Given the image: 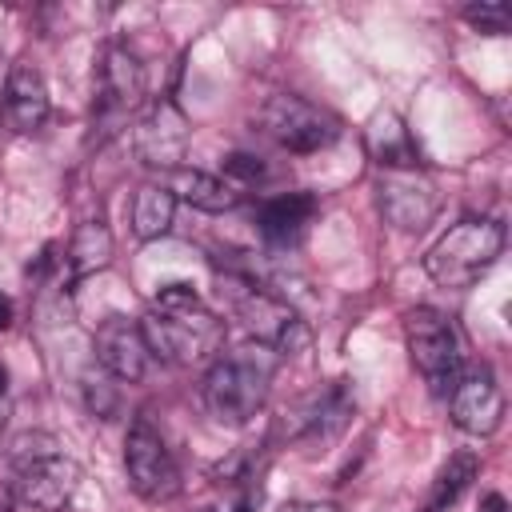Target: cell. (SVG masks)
<instances>
[{
  "label": "cell",
  "mask_w": 512,
  "mask_h": 512,
  "mask_svg": "<svg viewBox=\"0 0 512 512\" xmlns=\"http://www.w3.org/2000/svg\"><path fill=\"white\" fill-rule=\"evenodd\" d=\"M140 332L152 360L172 368L208 364L224 344V320L196 296L192 284H164L140 316Z\"/></svg>",
  "instance_id": "obj_1"
},
{
  "label": "cell",
  "mask_w": 512,
  "mask_h": 512,
  "mask_svg": "<svg viewBox=\"0 0 512 512\" xmlns=\"http://www.w3.org/2000/svg\"><path fill=\"white\" fill-rule=\"evenodd\" d=\"M280 356L264 344H244L204 372V408L224 428H244L268 400V384L276 376Z\"/></svg>",
  "instance_id": "obj_2"
},
{
  "label": "cell",
  "mask_w": 512,
  "mask_h": 512,
  "mask_svg": "<svg viewBox=\"0 0 512 512\" xmlns=\"http://www.w3.org/2000/svg\"><path fill=\"white\" fill-rule=\"evenodd\" d=\"M144 96H148V72L140 64V56L128 44L108 40L96 52V68H92L88 148H100L112 136H120L124 124L144 108Z\"/></svg>",
  "instance_id": "obj_3"
},
{
  "label": "cell",
  "mask_w": 512,
  "mask_h": 512,
  "mask_svg": "<svg viewBox=\"0 0 512 512\" xmlns=\"http://www.w3.org/2000/svg\"><path fill=\"white\" fill-rule=\"evenodd\" d=\"M16 484L12 496L32 512H64L80 488V468L64 456L60 440L48 432H24L8 448Z\"/></svg>",
  "instance_id": "obj_4"
},
{
  "label": "cell",
  "mask_w": 512,
  "mask_h": 512,
  "mask_svg": "<svg viewBox=\"0 0 512 512\" xmlns=\"http://www.w3.org/2000/svg\"><path fill=\"white\" fill-rule=\"evenodd\" d=\"M220 296L232 308V316L244 324V332L256 344L272 348L276 356H292L308 344V324L300 320V312L284 296L256 284L248 272H228L220 280Z\"/></svg>",
  "instance_id": "obj_5"
},
{
  "label": "cell",
  "mask_w": 512,
  "mask_h": 512,
  "mask_svg": "<svg viewBox=\"0 0 512 512\" xmlns=\"http://www.w3.org/2000/svg\"><path fill=\"white\" fill-rule=\"evenodd\" d=\"M500 252L504 224L492 216H464L424 252V272L440 288H472L500 260Z\"/></svg>",
  "instance_id": "obj_6"
},
{
  "label": "cell",
  "mask_w": 512,
  "mask_h": 512,
  "mask_svg": "<svg viewBox=\"0 0 512 512\" xmlns=\"http://www.w3.org/2000/svg\"><path fill=\"white\" fill-rule=\"evenodd\" d=\"M252 124H256V132L268 136L276 148L296 152V156L324 152L328 144L340 140V116L328 112V108L316 104V100L296 96V92H276V96H268V100L256 108Z\"/></svg>",
  "instance_id": "obj_7"
},
{
  "label": "cell",
  "mask_w": 512,
  "mask_h": 512,
  "mask_svg": "<svg viewBox=\"0 0 512 512\" xmlns=\"http://www.w3.org/2000/svg\"><path fill=\"white\" fill-rule=\"evenodd\" d=\"M404 340L412 368L428 380V388L436 396H452L456 380L464 376V340L452 316L436 308H412L404 316Z\"/></svg>",
  "instance_id": "obj_8"
},
{
  "label": "cell",
  "mask_w": 512,
  "mask_h": 512,
  "mask_svg": "<svg viewBox=\"0 0 512 512\" xmlns=\"http://www.w3.org/2000/svg\"><path fill=\"white\" fill-rule=\"evenodd\" d=\"M352 412H356V400H352L348 380H332V384H320V388L296 396V400L284 408L276 432H280L288 444L324 448V444H332V440L348 428Z\"/></svg>",
  "instance_id": "obj_9"
},
{
  "label": "cell",
  "mask_w": 512,
  "mask_h": 512,
  "mask_svg": "<svg viewBox=\"0 0 512 512\" xmlns=\"http://www.w3.org/2000/svg\"><path fill=\"white\" fill-rule=\"evenodd\" d=\"M124 468H128V484L140 500L148 504H168L180 496L184 480L180 468L160 436V428L148 416H136L128 436H124Z\"/></svg>",
  "instance_id": "obj_10"
},
{
  "label": "cell",
  "mask_w": 512,
  "mask_h": 512,
  "mask_svg": "<svg viewBox=\"0 0 512 512\" xmlns=\"http://www.w3.org/2000/svg\"><path fill=\"white\" fill-rule=\"evenodd\" d=\"M188 140H192L188 116L180 112V104L172 96H156L140 108L136 128H132V148H136V160L144 168H160V172L184 168Z\"/></svg>",
  "instance_id": "obj_11"
},
{
  "label": "cell",
  "mask_w": 512,
  "mask_h": 512,
  "mask_svg": "<svg viewBox=\"0 0 512 512\" xmlns=\"http://www.w3.org/2000/svg\"><path fill=\"white\" fill-rule=\"evenodd\" d=\"M376 208L384 224L396 232H420L432 224L440 212V192L424 168H404V172H380L376 180Z\"/></svg>",
  "instance_id": "obj_12"
},
{
  "label": "cell",
  "mask_w": 512,
  "mask_h": 512,
  "mask_svg": "<svg viewBox=\"0 0 512 512\" xmlns=\"http://www.w3.org/2000/svg\"><path fill=\"white\" fill-rule=\"evenodd\" d=\"M448 412H452V424L468 436H492L500 432L504 424V392L492 376L488 364L464 372L448 396Z\"/></svg>",
  "instance_id": "obj_13"
},
{
  "label": "cell",
  "mask_w": 512,
  "mask_h": 512,
  "mask_svg": "<svg viewBox=\"0 0 512 512\" xmlns=\"http://www.w3.org/2000/svg\"><path fill=\"white\" fill-rule=\"evenodd\" d=\"M92 348H96V364L116 376L120 384H140L148 376V364H152V352L144 344V332H140V320H128V316H108L100 320L96 336H92Z\"/></svg>",
  "instance_id": "obj_14"
},
{
  "label": "cell",
  "mask_w": 512,
  "mask_h": 512,
  "mask_svg": "<svg viewBox=\"0 0 512 512\" xmlns=\"http://www.w3.org/2000/svg\"><path fill=\"white\" fill-rule=\"evenodd\" d=\"M48 112H52V100H48L44 72L28 60H16L12 72H8V84H4V120H8V128L20 132V136H36L48 124Z\"/></svg>",
  "instance_id": "obj_15"
},
{
  "label": "cell",
  "mask_w": 512,
  "mask_h": 512,
  "mask_svg": "<svg viewBox=\"0 0 512 512\" xmlns=\"http://www.w3.org/2000/svg\"><path fill=\"white\" fill-rule=\"evenodd\" d=\"M260 496H264V488H260L256 456L248 448H240L228 464L212 468V492L192 512H252L260 504Z\"/></svg>",
  "instance_id": "obj_16"
},
{
  "label": "cell",
  "mask_w": 512,
  "mask_h": 512,
  "mask_svg": "<svg viewBox=\"0 0 512 512\" xmlns=\"http://www.w3.org/2000/svg\"><path fill=\"white\" fill-rule=\"evenodd\" d=\"M364 148L380 172H404V168H424L420 148L412 144L404 120L396 112H376L364 128Z\"/></svg>",
  "instance_id": "obj_17"
},
{
  "label": "cell",
  "mask_w": 512,
  "mask_h": 512,
  "mask_svg": "<svg viewBox=\"0 0 512 512\" xmlns=\"http://www.w3.org/2000/svg\"><path fill=\"white\" fill-rule=\"evenodd\" d=\"M316 208L320 204L312 192H280L256 208V228L268 244H296L304 236V228L312 224Z\"/></svg>",
  "instance_id": "obj_18"
},
{
  "label": "cell",
  "mask_w": 512,
  "mask_h": 512,
  "mask_svg": "<svg viewBox=\"0 0 512 512\" xmlns=\"http://www.w3.org/2000/svg\"><path fill=\"white\" fill-rule=\"evenodd\" d=\"M172 196L200 208V212H228L240 204V192L224 180V176H212L204 168H176L172 172Z\"/></svg>",
  "instance_id": "obj_19"
},
{
  "label": "cell",
  "mask_w": 512,
  "mask_h": 512,
  "mask_svg": "<svg viewBox=\"0 0 512 512\" xmlns=\"http://www.w3.org/2000/svg\"><path fill=\"white\" fill-rule=\"evenodd\" d=\"M112 264V232L100 224V220H84L76 224L68 248H64V268L72 280H84V276H96Z\"/></svg>",
  "instance_id": "obj_20"
},
{
  "label": "cell",
  "mask_w": 512,
  "mask_h": 512,
  "mask_svg": "<svg viewBox=\"0 0 512 512\" xmlns=\"http://www.w3.org/2000/svg\"><path fill=\"white\" fill-rule=\"evenodd\" d=\"M176 216V196L168 184H140L132 196V236L136 240H160L168 236Z\"/></svg>",
  "instance_id": "obj_21"
},
{
  "label": "cell",
  "mask_w": 512,
  "mask_h": 512,
  "mask_svg": "<svg viewBox=\"0 0 512 512\" xmlns=\"http://www.w3.org/2000/svg\"><path fill=\"white\" fill-rule=\"evenodd\" d=\"M476 472H480V456H476V452H452V456L444 460V468L436 472V480H432V488H428L420 512H448V508L460 500V492L476 480Z\"/></svg>",
  "instance_id": "obj_22"
},
{
  "label": "cell",
  "mask_w": 512,
  "mask_h": 512,
  "mask_svg": "<svg viewBox=\"0 0 512 512\" xmlns=\"http://www.w3.org/2000/svg\"><path fill=\"white\" fill-rule=\"evenodd\" d=\"M80 388H84V404H88V412H92V416L112 420V416L120 412V380H116V376H108L100 364L84 372Z\"/></svg>",
  "instance_id": "obj_23"
},
{
  "label": "cell",
  "mask_w": 512,
  "mask_h": 512,
  "mask_svg": "<svg viewBox=\"0 0 512 512\" xmlns=\"http://www.w3.org/2000/svg\"><path fill=\"white\" fill-rule=\"evenodd\" d=\"M464 20L484 32V36H504L508 32V8L504 4H468L464 8Z\"/></svg>",
  "instance_id": "obj_24"
},
{
  "label": "cell",
  "mask_w": 512,
  "mask_h": 512,
  "mask_svg": "<svg viewBox=\"0 0 512 512\" xmlns=\"http://www.w3.org/2000/svg\"><path fill=\"white\" fill-rule=\"evenodd\" d=\"M264 176V164L256 160V156H248V152H232V156H224V180L240 192V188H248V184H256Z\"/></svg>",
  "instance_id": "obj_25"
},
{
  "label": "cell",
  "mask_w": 512,
  "mask_h": 512,
  "mask_svg": "<svg viewBox=\"0 0 512 512\" xmlns=\"http://www.w3.org/2000/svg\"><path fill=\"white\" fill-rule=\"evenodd\" d=\"M276 512H340V508L328 504V500H288V504H280Z\"/></svg>",
  "instance_id": "obj_26"
},
{
  "label": "cell",
  "mask_w": 512,
  "mask_h": 512,
  "mask_svg": "<svg viewBox=\"0 0 512 512\" xmlns=\"http://www.w3.org/2000/svg\"><path fill=\"white\" fill-rule=\"evenodd\" d=\"M476 512H512V504H508L504 492H484L480 504H476Z\"/></svg>",
  "instance_id": "obj_27"
},
{
  "label": "cell",
  "mask_w": 512,
  "mask_h": 512,
  "mask_svg": "<svg viewBox=\"0 0 512 512\" xmlns=\"http://www.w3.org/2000/svg\"><path fill=\"white\" fill-rule=\"evenodd\" d=\"M8 412H12V404H8V368L0 360V428L8 424Z\"/></svg>",
  "instance_id": "obj_28"
},
{
  "label": "cell",
  "mask_w": 512,
  "mask_h": 512,
  "mask_svg": "<svg viewBox=\"0 0 512 512\" xmlns=\"http://www.w3.org/2000/svg\"><path fill=\"white\" fill-rule=\"evenodd\" d=\"M12 328V300L0 292V332H8Z\"/></svg>",
  "instance_id": "obj_29"
},
{
  "label": "cell",
  "mask_w": 512,
  "mask_h": 512,
  "mask_svg": "<svg viewBox=\"0 0 512 512\" xmlns=\"http://www.w3.org/2000/svg\"><path fill=\"white\" fill-rule=\"evenodd\" d=\"M0 512H16V496H12V488L0 480Z\"/></svg>",
  "instance_id": "obj_30"
}]
</instances>
